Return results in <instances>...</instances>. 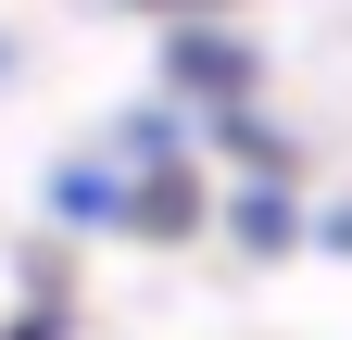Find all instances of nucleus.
<instances>
[{
	"mask_svg": "<svg viewBox=\"0 0 352 340\" xmlns=\"http://www.w3.org/2000/svg\"><path fill=\"white\" fill-rule=\"evenodd\" d=\"M176 76H201V89H239L252 63H239V38H176Z\"/></svg>",
	"mask_w": 352,
	"mask_h": 340,
	"instance_id": "obj_1",
	"label": "nucleus"
}]
</instances>
